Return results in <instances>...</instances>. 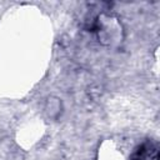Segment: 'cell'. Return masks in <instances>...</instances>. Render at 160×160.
<instances>
[{
	"label": "cell",
	"instance_id": "6da1fadb",
	"mask_svg": "<svg viewBox=\"0 0 160 160\" xmlns=\"http://www.w3.org/2000/svg\"><path fill=\"white\" fill-rule=\"evenodd\" d=\"M134 160H158V149L151 142L146 141L136 150Z\"/></svg>",
	"mask_w": 160,
	"mask_h": 160
}]
</instances>
